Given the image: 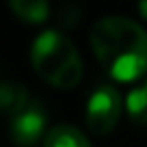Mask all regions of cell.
<instances>
[{
	"mask_svg": "<svg viewBox=\"0 0 147 147\" xmlns=\"http://www.w3.org/2000/svg\"><path fill=\"white\" fill-rule=\"evenodd\" d=\"M121 117V95L113 84H100L87 102V125L95 134H108Z\"/></svg>",
	"mask_w": 147,
	"mask_h": 147,
	"instance_id": "cell-3",
	"label": "cell"
},
{
	"mask_svg": "<svg viewBox=\"0 0 147 147\" xmlns=\"http://www.w3.org/2000/svg\"><path fill=\"white\" fill-rule=\"evenodd\" d=\"M9 7L20 20H24L28 24L46 22L48 13H50V5L43 2V0H11Z\"/></svg>",
	"mask_w": 147,
	"mask_h": 147,
	"instance_id": "cell-7",
	"label": "cell"
},
{
	"mask_svg": "<svg viewBox=\"0 0 147 147\" xmlns=\"http://www.w3.org/2000/svg\"><path fill=\"white\" fill-rule=\"evenodd\" d=\"M138 11H141V15L147 20V2H141V5H138Z\"/></svg>",
	"mask_w": 147,
	"mask_h": 147,
	"instance_id": "cell-9",
	"label": "cell"
},
{
	"mask_svg": "<svg viewBox=\"0 0 147 147\" xmlns=\"http://www.w3.org/2000/svg\"><path fill=\"white\" fill-rule=\"evenodd\" d=\"M91 48L95 59L121 82L138 80L147 71V32L123 15H108L93 24Z\"/></svg>",
	"mask_w": 147,
	"mask_h": 147,
	"instance_id": "cell-1",
	"label": "cell"
},
{
	"mask_svg": "<svg viewBox=\"0 0 147 147\" xmlns=\"http://www.w3.org/2000/svg\"><path fill=\"white\" fill-rule=\"evenodd\" d=\"M46 110L37 102H30L22 113L11 119L9 125V134H11V141L20 147H32L37 143L46 138Z\"/></svg>",
	"mask_w": 147,
	"mask_h": 147,
	"instance_id": "cell-4",
	"label": "cell"
},
{
	"mask_svg": "<svg viewBox=\"0 0 147 147\" xmlns=\"http://www.w3.org/2000/svg\"><path fill=\"white\" fill-rule=\"evenodd\" d=\"M30 61L35 71L56 89H71L82 78V61L67 35L43 30L32 41Z\"/></svg>",
	"mask_w": 147,
	"mask_h": 147,
	"instance_id": "cell-2",
	"label": "cell"
},
{
	"mask_svg": "<svg viewBox=\"0 0 147 147\" xmlns=\"http://www.w3.org/2000/svg\"><path fill=\"white\" fill-rule=\"evenodd\" d=\"M125 108H128V115L134 123L147 125V80L128 93Z\"/></svg>",
	"mask_w": 147,
	"mask_h": 147,
	"instance_id": "cell-8",
	"label": "cell"
},
{
	"mask_svg": "<svg viewBox=\"0 0 147 147\" xmlns=\"http://www.w3.org/2000/svg\"><path fill=\"white\" fill-rule=\"evenodd\" d=\"M43 147H91V143L74 125H54L48 130Z\"/></svg>",
	"mask_w": 147,
	"mask_h": 147,
	"instance_id": "cell-6",
	"label": "cell"
},
{
	"mask_svg": "<svg viewBox=\"0 0 147 147\" xmlns=\"http://www.w3.org/2000/svg\"><path fill=\"white\" fill-rule=\"evenodd\" d=\"M28 106V91L24 84L7 80L0 82V113L5 115H18Z\"/></svg>",
	"mask_w": 147,
	"mask_h": 147,
	"instance_id": "cell-5",
	"label": "cell"
}]
</instances>
